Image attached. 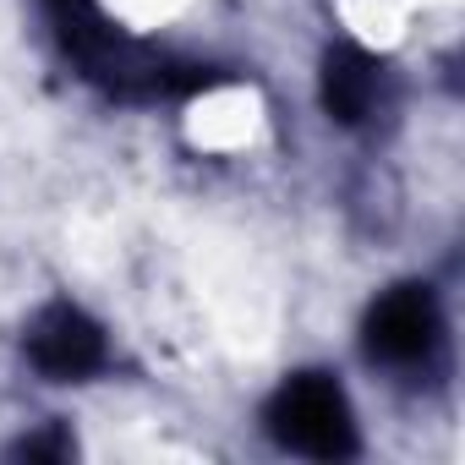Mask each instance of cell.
<instances>
[{
	"mask_svg": "<svg viewBox=\"0 0 465 465\" xmlns=\"http://www.w3.org/2000/svg\"><path fill=\"white\" fill-rule=\"evenodd\" d=\"M50 12H55L61 45L88 66V77H99L104 88H115L126 99H153V94H181V88H203L208 83L197 66L164 61V55L121 39L94 0H50Z\"/></svg>",
	"mask_w": 465,
	"mask_h": 465,
	"instance_id": "obj_1",
	"label": "cell"
},
{
	"mask_svg": "<svg viewBox=\"0 0 465 465\" xmlns=\"http://www.w3.org/2000/svg\"><path fill=\"white\" fill-rule=\"evenodd\" d=\"M378 83H383L378 61H372L367 50L340 45V50L323 61V104H329V115H334V121H345V126L367 121V115H372V104H378Z\"/></svg>",
	"mask_w": 465,
	"mask_h": 465,
	"instance_id": "obj_5",
	"label": "cell"
},
{
	"mask_svg": "<svg viewBox=\"0 0 465 465\" xmlns=\"http://www.w3.org/2000/svg\"><path fill=\"white\" fill-rule=\"evenodd\" d=\"M28 356H34V367H39L45 378L77 383V378H88V372L104 367V329H99L83 307L55 302V307H45V312L34 318V329H28Z\"/></svg>",
	"mask_w": 465,
	"mask_h": 465,
	"instance_id": "obj_4",
	"label": "cell"
},
{
	"mask_svg": "<svg viewBox=\"0 0 465 465\" xmlns=\"http://www.w3.org/2000/svg\"><path fill=\"white\" fill-rule=\"evenodd\" d=\"M66 449H72L66 438H28L17 454H28V460H45V454H66Z\"/></svg>",
	"mask_w": 465,
	"mask_h": 465,
	"instance_id": "obj_6",
	"label": "cell"
},
{
	"mask_svg": "<svg viewBox=\"0 0 465 465\" xmlns=\"http://www.w3.org/2000/svg\"><path fill=\"white\" fill-rule=\"evenodd\" d=\"M269 432L285 449L307 454V460H345V454H356L351 400L323 372H302L269 400Z\"/></svg>",
	"mask_w": 465,
	"mask_h": 465,
	"instance_id": "obj_2",
	"label": "cell"
},
{
	"mask_svg": "<svg viewBox=\"0 0 465 465\" xmlns=\"http://www.w3.org/2000/svg\"><path fill=\"white\" fill-rule=\"evenodd\" d=\"M438 334H443V318H438V302L427 285H400L367 312V351L389 367H411V361L432 356Z\"/></svg>",
	"mask_w": 465,
	"mask_h": 465,
	"instance_id": "obj_3",
	"label": "cell"
}]
</instances>
